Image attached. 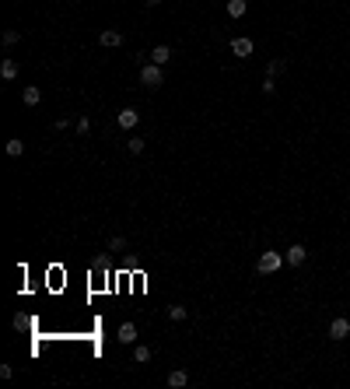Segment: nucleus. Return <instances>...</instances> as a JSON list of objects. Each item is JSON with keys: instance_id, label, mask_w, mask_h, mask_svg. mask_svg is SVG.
<instances>
[{"instance_id": "nucleus-11", "label": "nucleus", "mask_w": 350, "mask_h": 389, "mask_svg": "<svg viewBox=\"0 0 350 389\" xmlns=\"http://www.w3.org/2000/svg\"><path fill=\"white\" fill-rule=\"evenodd\" d=\"M0 78L14 81V78H18V63H14V60H4V63H0Z\"/></svg>"}, {"instance_id": "nucleus-10", "label": "nucleus", "mask_w": 350, "mask_h": 389, "mask_svg": "<svg viewBox=\"0 0 350 389\" xmlns=\"http://www.w3.org/2000/svg\"><path fill=\"white\" fill-rule=\"evenodd\" d=\"M168 386L172 389H182V386H189V372H172V375H168Z\"/></svg>"}, {"instance_id": "nucleus-2", "label": "nucleus", "mask_w": 350, "mask_h": 389, "mask_svg": "<svg viewBox=\"0 0 350 389\" xmlns=\"http://www.w3.org/2000/svg\"><path fill=\"white\" fill-rule=\"evenodd\" d=\"M284 263H287V260H284L280 253H263V256H259V263H256V270H259V273H277Z\"/></svg>"}, {"instance_id": "nucleus-6", "label": "nucleus", "mask_w": 350, "mask_h": 389, "mask_svg": "<svg viewBox=\"0 0 350 389\" xmlns=\"http://www.w3.org/2000/svg\"><path fill=\"white\" fill-rule=\"evenodd\" d=\"M98 42H102L105 49H116V46H123V32H116V28H105V32L98 35Z\"/></svg>"}, {"instance_id": "nucleus-1", "label": "nucleus", "mask_w": 350, "mask_h": 389, "mask_svg": "<svg viewBox=\"0 0 350 389\" xmlns=\"http://www.w3.org/2000/svg\"><path fill=\"white\" fill-rule=\"evenodd\" d=\"M140 84H147V88H161V84H165V70H161L158 63L140 67Z\"/></svg>"}, {"instance_id": "nucleus-16", "label": "nucleus", "mask_w": 350, "mask_h": 389, "mask_svg": "<svg viewBox=\"0 0 350 389\" xmlns=\"http://www.w3.org/2000/svg\"><path fill=\"white\" fill-rule=\"evenodd\" d=\"M277 74H284V60H270L266 63V78H277Z\"/></svg>"}, {"instance_id": "nucleus-22", "label": "nucleus", "mask_w": 350, "mask_h": 389, "mask_svg": "<svg viewBox=\"0 0 350 389\" xmlns=\"http://www.w3.org/2000/svg\"><path fill=\"white\" fill-rule=\"evenodd\" d=\"M144 4H147V7H158V4H161V0H144Z\"/></svg>"}, {"instance_id": "nucleus-20", "label": "nucleus", "mask_w": 350, "mask_h": 389, "mask_svg": "<svg viewBox=\"0 0 350 389\" xmlns=\"http://www.w3.org/2000/svg\"><path fill=\"white\" fill-rule=\"evenodd\" d=\"M18 32H14V28H7V32H4V46H18Z\"/></svg>"}, {"instance_id": "nucleus-19", "label": "nucleus", "mask_w": 350, "mask_h": 389, "mask_svg": "<svg viewBox=\"0 0 350 389\" xmlns=\"http://www.w3.org/2000/svg\"><path fill=\"white\" fill-rule=\"evenodd\" d=\"M123 249H126V238H123V235H116V238L109 242V253H123Z\"/></svg>"}, {"instance_id": "nucleus-8", "label": "nucleus", "mask_w": 350, "mask_h": 389, "mask_svg": "<svg viewBox=\"0 0 350 389\" xmlns=\"http://www.w3.org/2000/svg\"><path fill=\"white\" fill-rule=\"evenodd\" d=\"M21 102H25V105H39L42 91L35 88V84H25V88H21Z\"/></svg>"}, {"instance_id": "nucleus-5", "label": "nucleus", "mask_w": 350, "mask_h": 389, "mask_svg": "<svg viewBox=\"0 0 350 389\" xmlns=\"http://www.w3.org/2000/svg\"><path fill=\"white\" fill-rule=\"evenodd\" d=\"M116 123H119V126H123V130H133L137 123H140V113H137V109H119Z\"/></svg>"}, {"instance_id": "nucleus-12", "label": "nucleus", "mask_w": 350, "mask_h": 389, "mask_svg": "<svg viewBox=\"0 0 350 389\" xmlns=\"http://www.w3.org/2000/svg\"><path fill=\"white\" fill-rule=\"evenodd\" d=\"M245 7H249V0H228V14L231 18H245Z\"/></svg>"}, {"instance_id": "nucleus-3", "label": "nucleus", "mask_w": 350, "mask_h": 389, "mask_svg": "<svg viewBox=\"0 0 350 389\" xmlns=\"http://www.w3.org/2000/svg\"><path fill=\"white\" fill-rule=\"evenodd\" d=\"M252 49H256V42L249 39V35H238V39H231V53H235V57H252Z\"/></svg>"}, {"instance_id": "nucleus-15", "label": "nucleus", "mask_w": 350, "mask_h": 389, "mask_svg": "<svg viewBox=\"0 0 350 389\" xmlns=\"http://www.w3.org/2000/svg\"><path fill=\"white\" fill-rule=\"evenodd\" d=\"M7 155H11V158H21V155H25V140H18V137H14V140H7Z\"/></svg>"}, {"instance_id": "nucleus-17", "label": "nucleus", "mask_w": 350, "mask_h": 389, "mask_svg": "<svg viewBox=\"0 0 350 389\" xmlns=\"http://www.w3.org/2000/svg\"><path fill=\"white\" fill-rule=\"evenodd\" d=\"M168 316H172L175 323H182V319L189 316V309H186V305H172V309H168Z\"/></svg>"}, {"instance_id": "nucleus-7", "label": "nucleus", "mask_w": 350, "mask_h": 389, "mask_svg": "<svg viewBox=\"0 0 350 389\" xmlns=\"http://www.w3.org/2000/svg\"><path fill=\"white\" fill-rule=\"evenodd\" d=\"M147 57H151V63H158V67H165V63L172 60V49H168V46L161 42V46H154V49H151Z\"/></svg>"}, {"instance_id": "nucleus-14", "label": "nucleus", "mask_w": 350, "mask_h": 389, "mask_svg": "<svg viewBox=\"0 0 350 389\" xmlns=\"http://www.w3.org/2000/svg\"><path fill=\"white\" fill-rule=\"evenodd\" d=\"M133 361H137V365H147V361H151V347L137 344V347H133Z\"/></svg>"}, {"instance_id": "nucleus-18", "label": "nucleus", "mask_w": 350, "mask_h": 389, "mask_svg": "<svg viewBox=\"0 0 350 389\" xmlns=\"http://www.w3.org/2000/svg\"><path fill=\"white\" fill-rule=\"evenodd\" d=\"M126 151H130V155H140V151H144V140H140V137H130V140H126Z\"/></svg>"}, {"instance_id": "nucleus-13", "label": "nucleus", "mask_w": 350, "mask_h": 389, "mask_svg": "<svg viewBox=\"0 0 350 389\" xmlns=\"http://www.w3.org/2000/svg\"><path fill=\"white\" fill-rule=\"evenodd\" d=\"M119 340H123V344H133V340H137L133 323H123V326H119Z\"/></svg>"}, {"instance_id": "nucleus-21", "label": "nucleus", "mask_w": 350, "mask_h": 389, "mask_svg": "<svg viewBox=\"0 0 350 389\" xmlns=\"http://www.w3.org/2000/svg\"><path fill=\"white\" fill-rule=\"evenodd\" d=\"M77 134H81V137L91 134V119H88V116H81V119H77Z\"/></svg>"}, {"instance_id": "nucleus-9", "label": "nucleus", "mask_w": 350, "mask_h": 389, "mask_svg": "<svg viewBox=\"0 0 350 389\" xmlns=\"http://www.w3.org/2000/svg\"><path fill=\"white\" fill-rule=\"evenodd\" d=\"M305 246H291V249H287V256H284V260H287V267H301V263H305Z\"/></svg>"}, {"instance_id": "nucleus-4", "label": "nucleus", "mask_w": 350, "mask_h": 389, "mask_svg": "<svg viewBox=\"0 0 350 389\" xmlns=\"http://www.w3.org/2000/svg\"><path fill=\"white\" fill-rule=\"evenodd\" d=\"M329 337H333V340H347V337H350V319H343V316L333 319V323H329Z\"/></svg>"}]
</instances>
